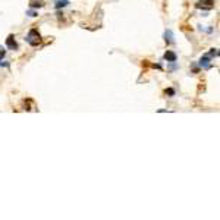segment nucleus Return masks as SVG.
<instances>
[{
	"label": "nucleus",
	"mask_w": 220,
	"mask_h": 220,
	"mask_svg": "<svg viewBox=\"0 0 220 220\" xmlns=\"http://www.w3.org/2000/svg\"><path fill=\"white\" fill-rule=\"evenodd\" d=\"M214 6V0H201L197 5V8H202V9H213Z\"/></svg>",
	"instance_id": "2"
},
{
	"label": "nucleus",
	"mask_w": 220,
	"mask_h": 220,
	"mask_svg": "<svg viewBox=\"0 0 220 220\" xmlns=\"http://www.w3.org/2000/svg\"><path fill=\"white\" fill-rule=\"evenodd\" d=\"M166 94H170V96H173V94H175V91H173V90H166Z\"/></svg>",
	"instance_id": "12"
},
{
	"label": "nucleus",
	"mask_w": 220,
	"mask_h": 220,
	"mask_svg": "<svg viewBox=\"0 0 220 220\" xmlns=\"http://www.w3.org/2000/svg\"><path fill=\"white\" fill-rule=\"evenodd\" d=\"M27 15H29V16H37V12H35V10H28V12H27Z\"/></svg>",
	"instance_id": "10"
},
{
	"label": "nucleus",
	"mask_w": 220,
	"mask_h": 220,
	"mask_svg": "<svg viewBox=\"0 0 220 220\" xmlns=\"http://www.w3.org/2000/svg\"><path fill=\"white\" fill-rule=\"evenodd\" d=\"M176 53L170 52V50H168V52L164 53V60H168V62H176Z\"/></svg>",
	"instance_id": "5"
},
{
	"label": "nucleus",
	"mask_w": 220,
	"mask_h": 220,
	"mask_svg": "<svg viewBox=\"0 0 220 220\" xmlns=\"http://www.w3.org/2000/svg\"><path fill=\"white\" fill-rule=\"evenodd\" d=\"M27 43L34 46V47L41 43V35H40V32L37 29H31L28 32V35H27Z\"/></svg>",
	"instance_id": "1"
},
{
	"label": "nucleus",
	"mask_w": 220,
	"mask_h": 220,
	"mask_svg": "<svg viewBox=\"0 0 220 220\" xmlns=\"http://www.w3.org/2000/svg\"><path fill=\"white\" fill-rule=\"evenodd\" d=\"M200 66L204 68V69H210L211 65H210V58L208 56H204V58L200 59Z\"/></svg>",
	"instance_id": "4"
},
{
	"label": "nucleus",
	"mask_w": 220,
	"mask_h": 220,
	"mask_svg": "<svg viewBox=\"0 0 220 220\" xmlns=\"http://www.w3.org/2000/svg\"><path fill=\"white\" fill-rule=\"evenodd\" d=\"M5 50H3V47H0V59H3V58H5Z\"/></svg>",
	"instance_id": "11"
},
{
	"label": "nucleus",
	"mask_w": 220,
	"mask_h": 220,
	"mask_svg": "<svg viewBox=\"0 0 220 220\" xmlns=\"http://www.w3.org/2000/svg\"><path fill=\"white\" fill-rule=\"evenodd\" d=\"M164 40H166V43H168V44L173 43V34H172L170 29H168V31L164 32Z\"/></svg>",
	"instance_id": "7"
},
{
	"label": "nucleus",
	"mask_w": 220,
	"mask_h": 220,
	"mask_svg": "<svg viewBox=\"0 0 220 220\" xmlns=\"http://www.w3.org/2000/svg\"><path fill=\"white\" fill-rule=\"evenodd\" d=\"M217 54H219V52H217V48H211V52L208 53L207 56H208V58H213V56H217Z\"/></svg>",
	"instance_id": "8"
},
{
	"label": "nucleus",
	"mask_w": 220,
	"mask_h": 220,
	"mask_svg": "<svg viewBox=\"0 0 220 220\" xmlns=\"http://www.w3.org/2000/svg\"><path fill=\"white\" fill-rule=\"evenodd\" d=\"M6 46H8L10 50H16V48H18V44H16V41H15L13 35H9V37L6 38Z\"/></svg>",
	"instance_id": "3"
},
{
	"label": "nucleus",
	"mask_w": 220,
	"mask_h": 220,
	"mask_svg": "<svg viewBox=\"0 0 220 220\" xmlns=\"http://www.w3.org/2000/svg\"><path fill=\"white\" fill-rule=\"evenodd\" d=\"M31 8H43V3L41 2H31Z\"/></svg>",
	"instance_id": "9"
},
{
	"label": "nucleus",
	"mask_w": 220,
	"mask_h": 220,
	"mask_svg": "<svg viewBox=\"0 0 220 220\" xmlns=\"http://www.w3.org/2000/svg\"><path fill=\"white\" fill-rule=\"evenodd\" d=\"M69 5L68 0H54V8L56 9H60V8H65V6Z\"/></svg>",
	"instance_id": "6"
}]
</instances>
